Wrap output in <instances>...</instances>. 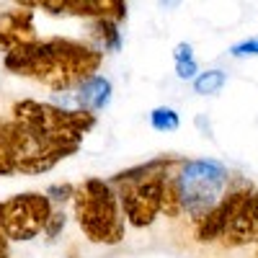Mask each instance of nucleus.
Listing matches in <instances>:
<instances>
[{"instance_id": "1", "label": "nucleus", "mask_w": 258, "mask_h": 258, "mask_svg": "<svg viewBox=\"0 0 258 258\" xmlns=\"http://www.w3.org/2000/svg\"><path fill=\"white\" fill-rule=\"evenodd\" d=\"M101 54L96 47H83L78 41L52 39L31 41L6 54V68L16 75H26L44 83L52 93L73 91L78 83L96 75Z\"/></svg>"}, {"instance_id": "2", "label": "nucleus", "mask_w": 258, "mask_h": 258, "mask_svg": "<svg viewBox=\"0 0 258 258\" xmlns=\"http://www.w3.org/2000/svg\"><path fill=\"white\" fill-rule=\"evenodd\" d=\"M230 181V170L220 160H178L165 183V217H188L199 225L225 202Z\"/></svg>"}, {"instance_id": "3", "label": "nucleus", "mask_w": 258, "mask_h": 258, "mask_svg": "<svg viewBox=\"0 0 258 258\" xmlns=\"http://www.w3.org/2000/svg\"><path fill=\"white\" fill-rule=\"evenodd\" d=\"M73 212H75V220H78L83 235L91 243L116 245L124 240L126 222L121 217L119 194L111 181L88 178L80 186H75Z\"/></svg>"}, {"instance_id": "4", "label": "nucleus", "mask_w": 258, "mask_h": 258, "mask_svg": "<svg viewBox=\"0 0 258 258\" xmlns=\"http://www.w3.org/2000/svg\"><path fill=\"white\" fill-rule=\"evenodd\" d=\"M54 204L47 194H18L13 199L0 202V232L8 240H34L44 232Z\"/></svg>"}, {"instance_id": "5", "label": "nucleus", "mask_w": 258, "mask_h": 258, "mask_svg": "<svg viewBox=\"0 0 258 258\" xmlns=\"http://www.w3.org/2000/svg\"><path fill=\"white\" fill-rule=\"evenodd\" d=\"M222 240L227 245H245L258 240V194H245L232 209L230 222L222 232Z\"/></svg>"}, {"instance_id": "6", "label": "nucleus", "mask_w": 258, "mask_h": 258, "mask_svg": "<svg viewBox=\"0 0 258 258\" xmlns=\"http://www.w3.org/2000/svg\"><path fill=\"white\" fill-rule=\"evenodd\" d=\"M111 101H114V85L101 73L85 78L83 83L75 85V103H78V111H83V114L96 116L109 109Z\"/></svg>"}, {"instance_id": "7", "label": "nucleus", "mask_w": 258, "mask_h": 258, "mask_svg": "<svg viewBox=\"0 0 258 258\" xmlns=\"http://www.w3.org/2000/svg\"><path fill=\"white\" fill-rule=\"evenodd\" d=\"M93 36L98 39V47H96L98 52H119L121 49L119 21H114V18H98Z\"/></svg>"}, {"instance_id": "8", "label": "nucleus", "mask_w": 258, "mask_h": 258, "mask_svg": "<svg viewBox=\"0 0 258 258\" xmlns=\"http://www.w3.org/2000/svg\"><path fill=\"white\" fill-rule=\"evenodd\" d=\"M225 85H227V73L220 70V68L202 70L197 78L191 80V88H194L197 96H217Z\"/></svg>"}, {"instance_id": "9", "label": "nucleus", "mask_w": 258, "mask_h": 258, "mask_svg": "<svg viewBox=\"0 0 258 258\" xmlns=\"http://www.w3.org/2000/svg\"><path fill=\"white\" fill-rule=\"evenodd\" d=\"M147 121L155 132H163V135L178 132V126H181V116L173 106H155V109L147 114Z\"/></svg>"}, {"instance_id": "10", "label": "nucleus", "mask_w": 258, "mask_h": 258, "mask_svg": "<svg viewBox=\"0 0 258 258\" xmlns=\"http://www.w3.org/2000/svg\"><path fill=\"white\" fill-rule=\"evenodd\" d=\"M227 52H230V57H235V59L258 57V36H253V39H243V41H235V44H232Z\"/></svg>"}, {"instance_id": "11", "label": "nucleus", "mask_w": 258, "mask_h": 258, "mask_svg": "<svg viewBox=\"0 0 258 258\" xmlns=\"http://www.w3.org/2000/svg\"><path fill=\"white\" fill-rule=\"evenodd\" d=\"M64 225H68V214H64V209H54L49 222H47V227H44V235L49 240H54L59 235V230H64Z\"/></svg>"}, {"instance_id": "12", "label": "nucleus", "mask_w": 258, "mask_h": 258, "mask_svg": "<svg viewBox=\"0 0 258 258\" xmlns=\"http://www.w3.org/2000/svg\"><path fill=\"white\" fill-rule=\"evenodd\" d=\"M202 70H199V62H197V57H191V59H181V62H176V78L178 80H194Z\"/></svg>"}, {"instance_id": "13", "label": "nucleus", "mask_w": 258, "mask_h": 258, "mask_svg": "<svg viewBox=\"0 0 258 258\" xmlns=\"http://www.w3.org/2000/svg\"><path fill=\"white\" fill-rule=\"evenodd\" d=\"M8 173H13V165H11V155H8L3 126H0V176H8Z\"/></svg>"}, {"instance_id": "14", "label": "nucleus", "mask_w": 258, "mask_h": 258, "mask_svg": "<svg viewBox=\"0 0 258 258\" xmlns=\"http://www.w3.org/2000/svg\"><path fill=\"white\" fill-rule=\"evenodd\" d=\"M194 57V47L188 44V41H178V44L173 47V62H181V59H191Z\"/></svg>"}, {"instance_id": "15", "label": "nucleus", "mask_w": 258, "mask_h": 258, "mask_svg": "<svg viewBox=\"0 0 258 258\" xmlns=\"http://www.w3.org/2000/svg\"><path fill=\"white\" fill-rule=\"evenodd\" d=\"M158 6H160L163 11H176V8L181 6V0H158Z\"/></svg>"}, {"instance_id": "16", "label": "nucleus", "mask_w": 258, "mask_h": 258, "mask_svg": "<svg viewBox=\"0 0 258 258\" xmlns=\"http://www.w3.org/2000/svg\"><path fill=\"white\" fill-rule=\"evenodd\" d=\"M8 238H6V235L3 232H0V258H8Z\"/></svg>"}]
</instances>
